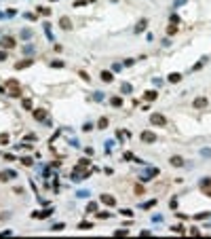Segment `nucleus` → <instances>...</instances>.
I'll return each instance as SVG.
<instances>
[{"mask_svg": "<svg viewBox=\"0 0 211 239\" xmlns=\"http://www.w3.org/2000/svg\"><path fill=\"white\" fill-rule=\"evenodd\" d=\"M4 87H6V93H9L11 97H21V85L17 83L15 78L4 81Z\"/></svg>", "mask_w": 211, "mask_h": 239, "instance_id": "obj_1", "label": "nucleus"}, {"mask_svg": "<svg viewBox=\"0 0 211 239\" xmlns=\"http://www.w3.org/2000/svg\"><path fill=\"white\" fill-rule=\"evenodd\" d=\"M158 171H161L158 167H146V169L140 174V180H141V182H148V180L156 178V176H158Z\"/></svg>", "mask_w": 211, "mask_h": 239, "instance_id": "obj_2", "label": "nucleus"}, {"mask_svg": "<svg viewBox=\"0 0 211 239\" xmlns=\"http://www.w3.org/2000/svg\"><path fill=\"white\" fill-rule=\"evenodd\" d=\"M91 174H93V169L89 171V169H78V167H74V174H72L70 178H72V182H80V180L89 178Z\"/></svg>", "mask_w": 211, "mask_h": 239, "instance_id": "obj_3", "label": "nucleus"}, {"mask_svg": "<svg viewBox=\"0 0 211 239\" xmlns=\"http://www.w3.org/2000/svg\"><path fill=\"white\" fill-rule=\"evenodd\" d=\"M150 123H152V125H158V127H163V125H167V119H165L161 112H154L152 117H150Z\"/></svg>", "mask_w": 211, "mask_h": 239, "instance_id": "obj_4", "label": "nucleus"}, {"mask_svg": "<svg viewBox=\"0 0 211 239\" xmlns=\"http://www.w3.org/2000/svg\"><path fill=\"white\" fill-rule=\"evenodd\" d=\"M34 119H36V121H42V123H47V121H49V112L45 110V108H36V110H34Z\"/></svg>", "mask_w": 211, "mask_h": 239, "instance_id": "obj_5", "label": "nucleus"}, {"mask_svg": "<svg viewBox=\"0 0 211 239\" xmlns=\"http://www.w3.org/2000/svg\"><path fill=\"white\" fill-rule=\"evenodd\" d=\"M0 45H2V49H13L17 45V40L13 36H4V38H0Z\"/></svg>", "mask_w": 211, "mask_h": 239, "instance_id": "obj_6", "label": "nucleus"}, {"mask_svg": "<svg viewBox=\"0 0 211 239\" xmlns=\"http://www.w3.org/2000/svg\"><path fill=\"white\" fill-rule=\"evenodd\" d=\"M30 66H34V60H32V57L17 61V64H15V70H25V68H30Z\"/></svg>", "mask_w": 211, "mask_h": 239, "instance_id": "obj_7", "label": "nucleus"}, {"mask_svg": "<svg viewBox=\"0 0 211 239\" xmlns=\"http://www.w3.org/2000/svg\"><path fill=\"white\" fill-rule=\"evenodd\" d=\"M99 201L104 205H116V199H114V195H108V193H104L101 197H99Z\"/></svg>", "mask_w": 211, "mask_h": 239, "instance_id": "obj_8", "label": "nucleus"}, {"mask_svg": "<svg viewBox=\"0 0 211 239\" xmlns=\"http://www.w3.org/2000/svg\"><path fill=\"white\" fill-rule=\"evenodd\" d=\"M141 142H146V144H152V142H156V135H154L152 131H141Z\"/></svg>", "mask_w": 211, "mask_h": 239, "instance_id": "obj_9", "label": "nucleus"}, {"mask_svg": "<svg viewBox=\"0 0 211 239\" xmlns=\"http://www.w3.org/2000/svg\"><path fill=\"white\" fill-rule=\"evenodd\" d=\"M169 163H171L173 167H182V165H186V161H184L179 155H173L171 159H169Z\"/></svg>", "mask_w": 211, "mask_h": 239, "instance_id": "obj_10", "label": "nucleus"}, {"mask_svg": "<svg viewBox=\"0 0 211 239\" xmlns=\"http://www.w3.org/2000/svg\"><path fill=\"white\" fill-rule=\"evenodd\" d=\"M11 178H17V171L6 169V171H2V174H0V182H6V180H11Z\"/></svg>", "mask_w": 211, "mask_h": 239, "instance_id": "obj_11", "label": "nucleus"}, {"mask_svg": "<svg viewBox=\"0 0 211 239\" xmlns=\"http://www.w3.org/2000/svg\"><path fill=\"white\" fill-rule=\"evenodd\" d=\"M156 97H158V91H154V89H148V91L144 93V100H146V102H156Z\"/></svg>", "mask_w": 211, "mask_h": 239, "instance_id": "obj_12", "label": "nucleus"}, {"mask_svg": "<svg viewBox=\"0 0 211 239\" xmlns=\"http://www.w3.org/2000/svg\"><path fill=\"white\" fill-rule=\"evenodd\" d=\"M51 214H53V207H49L45 212H32V218H49Z\"/></svg>", "mask_w": 211, "mask_h": 239, "instance_id": "obj_13", "label": "nucleus"}, {"mask_svg": "<svg viewBox=\"0 0 211 239\" xmlns=\"http://www.w3.org/2000/svg\"><path fill=\"white\" fill-rule=\"evenodd\" d=\"M207 104H209V102H207V97H196V100L192 102V106H194V108H199V110H200V108H205Z\"/></svg>", "mask_w": 211, "mask_h": 239, "instance_id": "obj_14", "label": "nucleus"}, {"mask_svg": "<svg viewBox=\"0 0 211 239\" xmlns=\"http://www.w3.org/2000/svg\"><path fill=\"white\" fill-rule=\"evenodd\" d=\"M59 28H61V30H72V21L68 17H61V19H59Z\"/></svg>", "mask_w": 211, "mask_h": 239, "instance_id": "obj_15", "label": "nucleus"}, {"mask_svg": "<svg viewBox=\"0 0 211 239\" xmlns=\"http://www.w3.org/2000/svg\"><path fill=\"white\" fill-rule=\"evenodd\" d=\"M76 167H78V169H89V157H82V159H78Z\"/></svg>", "mask_w": 211, "mask_h": 239, "instance_id": "obj_16", "label": "nucleus"}, {"mask_svg": "<svg viewBox=\"0 0 211 239\" xmlns=\"http://www.w3.org/2000/svg\"><path fill=\"white\" fill-rule=\"evenodd\" d=\"M123 104H125V102H123V97H118V95L110 97V106H114V108H120Z\"/></svg>", "mask_w": 211, "mask_h": 239, "instance_id": "obj_17", "label": "nucleus"}, {"mask_svg": "<svg viewBox=\"0 0 211 239\" xmlns=\"http://www.w3.org/2000/svg\"><path fill=\"white\" fill-rule=\"evenodd\" d=\"M146 28H148V19H141L140 24L135 25V34H141V32H144Z\"/></svg>", "mask_w": 211, "mask_h": 239, "instance_id": "obj_18", "label": "nucleus"}, {"mask_svg": "<svg viewBox=\"0 0 211 239\" xmlns=\"http://www.w3.org/2000/svg\"><path fill=\"white\" fill-rule=\"evenodd\" d=\"M42 28H45V34H47V38L53 42V40H55V36H53V32H51V24H49V21H45V25H42Z\"/></svg>", "mask_w": 211, "mask_h": 239, "instance_id": "obj_19", "label": "nucleus"}, {"mask_svg": "<svg viewBox=\"0 0 211 239\" xmlns=\"http://www.w3.org/2000/svg\"><path fill=\"white\" fill-rule=\"evenodd\" d=\"M200 188H203V191H209L211 188V178H200Z\"/></svg>", "mask_w": 211, "mask_h": 239, "instance_id": "obj_20", "label": "nucleus"}, {"mask_svg": "<svg viewBox=\"0 0 211 239\" xmlns=\"http://www.w3.org/2000/svg\"><path fill=\"white\" fill-rule=\"evenodd\" d=\"M167 81H169V83H179V81H182V74H179V72H173V74L167 76Z\"/></svg>", "mask_w": 211, "mask_h": 239, "instance_id": "obj_21", "label": "nucleus"}, {"mask_svg": "<svg viewBox=\"0 0 211 239\" xmlns=\"http://www.w3.org/2000/svg\"><path fill=\"white\" fill-rule=\"evenodd\" d=\"M99 76H101V81H104V83H110V81L114 78V76H112V72H108V70H101Z\"/></svg>", "mask_w": 211, "mask_h": 239, "instance_id": "obj_22", "label": "nucleus"}, {"mask_svg": "<svg viewBox=\"0 0 211 239\" xmlns=\"http://www.w3.org/2000/svg\"><path fill=\"white\" fill-rule=\"evenodd\" d=\"M120 91H123L125 95H129V93H133V87H131L129 83H123V85H120Z\"/></svg>", "mask_w": 211, "mask_h": 239, "instance_id": "obj_23", "label": "nucleus"}, {"mask_svg": "<svg viewBox=\"0 0 211 239\" xmlns=\"http://www.w3.org/2000/svg\"><path fill=\"white\" fill-rule=\"evenodd\" d=\"M21 38H24V40H30V38H32V30H30V28H24V30H21Z\"/></svg>", "mask_w": 211, "mask_h": 239, "instance_id": "obj_24", "label": "nucleus"}, {"mask_svg": "<svg viewBox=\"0 0 211 239\" xmlns=\"http://www.w3.org/2000/svg\"><path fill=\"white\" fill-rule=\"evenodd\" d=\"M87 212H89V214H95V212H97V203H95V201H89V203H87Z\"/></svg>", "mask_w": 211, "mask_h": 239, "instance_id": "obj_25", "label": "nucleus"}, {"mask_svg": "<svg viewBox=\"0 0 211 239\" xmlns=\"http://www.w3.org/2000/svg\"><path fill=\"white\" fill-rule=\"evenodd\" d=\"M108 125H110V121H108V119L104 117V119H99V123H97V129H106Z\"/></svg>", "mask_w": 211, "mask_h": 239, "instance_id": "obj_26", "label": "nucleus"}, {"mask_svg": "<svg viewBox=\"0 0 211 239\" xmlns=\"http://www.w3.org/2000/svg\"><path fill=\"white\" fill-rule=\"evenodd\" d=\"M154 205H156V199H150V201H146V203L141 205V210H152Z\"/></svg>", "mask_w": 211, "mask_h": 239, "instance_id": "obj_27", "label": "nucleus"}, {"mask_svg": "<svg viewBox=\"0 0 211 239\" xmlns=\"http://www.w3.org/2000/svg\"><path fill=\"white\" fill-rule=\"evenodd\" d=\"M21 106H24L25 110H32V100H28V97H24V100H21Z\"/></svg>", "mask_w": 211, "mask_h": 239, "instance_id": "obj_28", "label": "nucleus"}, {"mask_svg": "<svg viewBox=\"0 0 211 239\" xmlns=\"http://www.w3.org/2000/svg\"><path fill=\"white\" fill-rule=\"evenodd\" d=\"M177 32V25L175 24H169V28H167V36H173Z\"/></svg>", "mask_w": 211, "mask_h": 239, "instance_id": "obj_29", "label": "nucleus"}, {"mask_svg": "<svg viewBox=\"0 0 211 239\" xmlns=\"http://www.w3.org/2000/svg\"><path fill=\"white\" fill-rule=\"evenodd\" d=\"M95 214H97L99 220H108V218H110V212H95Z\"/></svg>", "mask_w": 211, "mask_h": 239, "instance_id": "obj_30", "label": "nucleus"}, {"mask_svg": "<svg viewBox=\"0 0 211 239\" xmlns=\"http://www.w3.org/2000/svg\"><path fill=\"white\" fill-rule=\"evenodd\" d=\"M192 218H194V220H205V218H209V214H207V212H200V214H194Z\"/></svg>", "mask_w": 211, "mask_h": 239, "instance_id": "obj_31", "label": "nucleus"}, {"mask_svg": "<svg viewBox=\"0 0 211 239\" xmlns=\"http://www.w3.org/2000/svg\"><path fill=\"white\" fill-rule=\"evenodd\" d=\"M114 235L116 237H125V235H129V231L127 228H118V231H114Z\"/></svg>", "mask_w": 211, "mask_h": 239, "instance_id": "obj_32", "label": "nucleus"}, {"mask_svg": "<svg viewBox=\"0 0 211 239\" xmlns=\"http://www.w3.org/2000/svg\"><path fill=\"white\" fill-rule=\"evenodd\" d=\"M32 163H34V161H32V157H24V159H21V165H25V167H30Z\"/></svg>", "mask_w": 211, "mask_h": 239, "instance_id": "obj_33", "label": "nucleus"}, {"mask_svg": "<svg viewBox=\"0 0 211 239\" xmlns=\"http://www.w3.org/2000/svg\"><path fill=\"white\" fill-rule=\"evenodd\" d=\"M144 191H146V188H144L141 184H137V186H135V195H137V197H141V195H144Z\"/></svg>", "mask_w": 211, "mask_h": 239, "instance_id": "obj_34", "label": "nucleus"}, {"mask_svg": "<svg viewBox=\"0 0 211 239\" xmlns=\"http://www.w3.org/2000/svg\"><path fill=\"white\" fill-rule=\"evenodd\" d=\"M78 228H82V231H84V228H93V222H80Z\"/></svg>", "mask_w": 211, "mask_h": 239, "instance_id": "obj_35", "label": "nucleus"}, {"mask_svg": "<svg viewBox=\"0 0 211 239\" xmlns=\"http://www.w3.org/2000/svg\"><path fill=\"white\" fill-rule=\"evenodd\" d=\"M169 19H171V24H179V15H177V13H173V15H171V17H169Z\"/></svg>", "mask_w": 211, "mask_h": 239, "instance_id": "obj_36", "label": "nucleus"}, {"mask_svg": "<svg viewBox=\"0 0 211 239\" xmlns=\"http://www.w3.org/2000/svg\"><path fill=\"white\" fill-rule=\"evenodd\" d=\"M51 66H53V68H63L66 64H63V61H61V60H55V61H53V64H51Z\"/></svg>", "mask_w": 211, "mask_h": 239, "instance_id": "obj_37", "label": "nucleus"}, {"mask_svg": "<svg viewBox=\"0 0 211 239\" xmlns=\"http://www.w3.org/2000/svg\"><path fill=\"white\" fill-rule=\"evenodd\" d=\"M93 100L101 102V100H104V93H101V91H95V93H93Z\"/></svg>", "mask_w": 211, "mask_h": 239, "instance_id": "obj_38", "label": "nucleus"}, {"mask_svg": "<svg viewBox=\"0 0 211 239\" xmlns=\"http://www.w3.org/2000/svg\"><path fill=\"white\" fill-rule=\"evenodd\" d=\"M200 155L207 157V159H211V148H203V150H200Z\"/></svg>", "mask_w": 211, "mask_h": 239, "instance_id": "obj_39", "label": "nucleus"}, {"mask_svg": "<svg viewBox=\"0 0 211 239\" xmlns=\"http://www.w3.org/2000/svg\"><path fill=\"white\" fill-rule=\"evenodd\" d=\"M171 231H173V233H184V227H182V224H175V227H171Z\"/></svg>", "mask_w": 211, "mask_h": 239, "instance_id": "obj_40", "label": "nucleus"}, {"mask_svg": "<svg viewBox=\"0 0 211 239\" xmlns=\"http://www.w3.org/2000/svg\"><path fill=\"white\" fill-rule=\"evenodd\" d=\"M0 144H9V135L6 133H0Z\"/></svg>", "mask_w": 211, "mask_h": 239, "instance_id": "obj_41", "label": "nucleus"}, {"mask_svg": "<svg viewBox=\"0 0 211 239\" xmlns=\"http://www.w3.org/2000/svg\"><path fill=\"white\" fill-rule=\"evenodd\" d=\"M24 17H25V19H30V21H36V15H34V13H24Z\"/></svg>", "mask_w": 211, "mask_h": 239, "instance_id": "obj_42", "label": "nucleus"}, {"mask_svg": "<svg viewBox=\"0 0 211 239\" xmlns=\"http://www.w3.org/2000/svg\"><path fill=\"white\" fill-rule=\"evenodd\" d=\"M169 207H171V210H175V207H177V199H175V197H171V201H169Z\"/></svg>", "mask_w": 211, "mask_h": 239, "instance_id": "obj_43", "label": "nucleus"}, {"mask_svg": "<svg viewBox=\"0 0 211 239\" xmlns=\"http://www.w3.org/2000/svg\"><path fill=\"white\" fill-rule=\"evenodd\" d=\"M203 61H205V60H200L199 64H194V66H192V72H196V70H200V68H203Z\"/></svg>", "mask_w": 211, "mask_h": 239, "instance_id": "obj_44", "label": "nucleus"}, {"mask_svg": "<svg viewBox=\"0 0 211 239\" xmlns=\"http://www.w3.org/2000/svg\"><path fill=\"white\" fill-rule=\"evenodd\" d=\"M112 70H114V72H123V64H118V61H116V64L112 66Z\"/></svg>", "mask_w": 211, "mask_h": 239, "instance_id": "obj_45", "label": "nucleus"}, {"mask_svg": "<svg viewBox=\"0 0 211 239\" xmlns=\"http://www.w3.org/2000/svg\"><path fill=\"white\" fill-rule=\"evenodd\" d=\"M78 74H80V78H84V81H89V83H91V76H89V74H87V72H78Z\"/></svg>", "mask_w": 211, "mask_h": 239, "instance_id": "obj_46", "label": "nucleus"}, {"mask_svg": "<svg viewBox=\"0 0 211 239\" xmlns=\"http://www.w3.org/2000/svg\"><path fill=\"white\" fill-rule=\"evenodd\" d=\"M24 53H25V55H30V53H34V47H32V45H28V47L24 49Z\"/></svg>", "mask_w": 211, "mask_h": 239, "instance_id": "obj_47", "label": "nucleus"}, {"mask_svg": "<svg viewBox=\"0 0 211 239\" xmlns=\"http://www.w3.org/2000/svg\"><path fill=\"white\" fill-rule=\"evenodd\" d=\"M91 129H93L91 123H84V125H82V131H91Z\"/></svg>", "mask_w": 211, "mask_h": 239, "instance_id": "obj_48", "label": "nucleus"}, {"mask_svg": "<svg viewBox=\"0 0 211 239\" xmlns=\"http://www.w3.org/2000/svg\"><path fill=\"white\" fill-rule=\"evenodd\" d=\"M163 220V214H154L152 216V222H161Z\"/></svg>", "mask_w": 211, "mask_h": 239, "instance_id": "obj_49", "label": "nucleus"}, {"mask_svg": "<svg viewBox=\"0 0 211 239\" xmlns=\"http://www.w3.org/2000/svg\"><path fill=\"white\" fill-rule=\"evenodd\" d=\"M66 227V224H63V222H57V224H53V231H61V228Z\"/></svg>", "mask_w": 211, "mask_h": 239, "instance_id": "obj_50", "label": "nucleus"}, {"mask_svg": "<svg viewBox=\"0 0 211 239\" xmlns=\"http://www.w3.org/2000/svg\"><path fill=\"white\" fill-rule=\"evenodd\" d=\"M25 140H28V142H36V135H34V133H28Z\"/></svg>", "mask_w": 211, "mask_h": 239, "instance_id": "obj_51", "label": "nucleus"}, {"mask_svg": "<svg viewBox=\"0 0 211 239\" xmlns=\"http://www.w3.org/2000/svg\"><path fill=\"white\" fill-rule=\"evenodd\" d=\"M15 15H17L15 9H9V11H6V17H15Z\"/></svg>", "mask_w": 211, "mask_h": 239, "instance_id": "obj_52", "label": "nucleus"}, {"mask_svg": "<svg viewBox=\"0 0 211 239\" xmlns=\"http://www.w3.org/2000/svg\"><path fill=\"white\" fill-rule=\"evenodd\" d=\"M104 174H106V176H112V174H114V169H112V167H106Z\"/></svg>", "mask_w": 211, "mask_h": 239, "instance_id": "obj_53", "label": "nucleus"}, {"mask_svg": "<svg viewBox=\"0 0 211 239\" xmlns=\"http://www.w3.org/2000/svg\"><path fill=\"white\" fill-rule=\"evenodd\" d=\"M125 159H127V161H133L135 157H133V153H125Z\"/></svg>", "mask_w": 211, "mask_h": 239, "instance_id": "obj_54", "label": "nucleus"}, {"mask_svg": "<svg viewBox=\"0 0 211 239\" xmlns=\"http://www.w3.org/2000/svg\"><path fill=\"white\" fill-rule=\"evenodd\" d=\"M82 4H87V0H76L74 2V7H82Z\"/></svg>", "mask_w": 211, "mask_h": 239, "instance_id": "obj_55", "label": "nucleus"}, {"mask_svg": "<svg viewBox=\"0 0 211 239\" xmlns=\"http://www.w3.org/2000/svg\"><path fill=\"white\" fill-rule=\"evenodd\" d=\"M2 157H4L6 161H15V155H2Z\"/></svg>", "mask_w": 211, "mask_h": 239, "instance_id": "obj_56", "label": "nucleus"}, {"mask_svg": "<svg viewBox=\"0 0 211 239\" xmlns=\"http://www.w3.org/2000/svg\"><path fill=\"white\" fill-rule=\"evenodd\" d=\"M6 60V53H4V51H0V61H4Z\"/></svg>", "mask_w": 211, "mask_h": 239, "instance_id": "obj_57", "label": "nucleus"}, {"mask_svg": "<svg viewBox=\"0 0 211 239\" xmlns=\"http://www.w3.org/2000/svg\"><path fill=\"white\" fill-rule=\"evenodd\" d=\"M184 2H186V0H175V7H182Z\"/></svg>", "mask_w": 211, "mask_h": 239, "instance_id": "obj_58", "label": "nucleus"}, {"mask_svg": "<svg viewBox=\"0 0 211 239\" xmlns=\"http://www.w3.org/2000/svg\"><path fill=\"white\" fill-rule=\"evenodd\" d=\"M87 2H97V0H87Z\"/></svg>", "mask_w": 211, "mask_h": 239, "instance_id": "obj_59", "label": "nucleus"}, {"mask_svg": "<svg viewBox=\"0 0 211 239\" xmlns=\"http://www.w3.org/2000/svg\"><path fill=\"white\" fill-rule=\"evenodd\" d=\"M49 2H55V0H49Z\"/></svg>", "mask_w": 211, "mask_h": 239, "instance_id": "obj_60", "label": "nucleus"}, {"mask_svg": "<svg viewBox=\"0 0 211 239\" xmlns=\"http://www.w3.org/2000/svg\"><path fill=\"white\" fill-rule=\"evenodd\" d=\"M112 2H116V0H112Z\"/></svg>", "mask_w": 211, "mask_h": 239, "instance_id": "obj_61", "label": "nucleus"}]
</instances>
